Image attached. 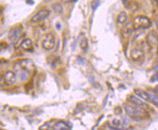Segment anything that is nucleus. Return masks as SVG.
I'll list each match as a JSON object with an SVG mask.
<instances>
[{
  "instance_id": "f257e3e1",
  "label": "nucleus",
  "mask_w": 158,
  "mask_h": 130,
  "mask_svg": "<svg viewBox=\"0 0 158 130\" xmlns=\"http://www.w3.org/2000/svg\"><path fill=\"white\" fill-rule=\"evenodd\" d=\"M125 113L129 118L136 121H143L149 117V113L146 109L137 107L132 104L125 103L123 104Z\"/></svg>"
},
{
  "instance_id": "f03ea898",
  "label": "nucleus",
  "mask_w": 158,
  "mask_h": 130,
  "mask_svg": "<svg viewBox=\"0 0 158 130\" xmlns=\"http://www.w3.org/2000/svg\"><path fill=\"white\" fill-rule=\"evenodd\" d=\"M152 26V22L147 16H138L134 18L132 22V27L135 30H138L141 29H149Z\"/></svg>"
},
{
  "instance_id": "7ed1b4c3",
  "label": "nucleus",
  "mask_w": 158,
  "mask_h": 130,
  "mask_svg": "<svg viewBox=\"0 0 158 130\" xmlns=\"http://www.w3.org/2000/svg\"><path fill=\"white\" fill-rule=\"evenodd\" d=\"M15 69L17 71H22L26 73H31L35 70V65L29 59H23L19 61L16 65Z\"/></svg>"
},
{
  "instance_id": "20e7f679",
  "label": "nucleus",
  "mask_w": 158,
  "mask_h": 130,
  "mask_svg": "<svg viewBox=\"0 0 158 130\" xmlns=\"http://www.w3.org/2000/svg\"><path fill=\"white\" fill-rule=\"evenodd\" d=\"M56 45V39L55 36L54 35V34L48 33L47 34L45 38L44 39V40L42 41V46L45 50H51L52 49H54Z\"/></svg>"
},
{
  "instance_id": "39448f33",
  "label": "nucleus",
  "mask_w": 158,
  "mask_h": 130,
  "mask_svg": "<svg viewBox=\"0 0 158 130\" xmlns=\"http://www.w3.org/2000/svg\"><path fill=\"white\" fill-rule=\"evenodd\" d=\"M130 58L135 63H141L145 59V53L141 48H133L130 51Z\"/></svg>"
},
{
  "instance_id": "423d86ee",
  "label": "nucleus",
  "mask_w": 158,
  "mask_h": 130,
  "mask_svg": "<svg viewBox=\"0 0 158 130\" xmlns=\"http://www.w3.org/2000/svg\"><path fill=\"white\" fill-rule=\"evenodd\" d=\"M51 12L48 10L42 9L40 11H38L35 15H34L31 18L32 23H38L40 22L45 21V19L50 16Z\"/></svg>"
},
{
  "instance_id": "0eeeda50",
  "label": "nucleus",
  "mask_w": 158,
  "mask_h": 130,
  "mask_svg": "<svg viewBox=\"0 0 158 130\" xmlns=\"http://www.w3.org/2000/svg\"><path fill=\"white\" fill-rule=\"evenodd\" d=\"M146 40H147L148 45H149L151 48H153L155 46H157L158 43V36L157 33H156L154 30L150 31L147 34Z\"/></svg>"
},
{
  "instance_id": "6e6552de",
  "label": "nucleus",
  "mask_w": 158,
  "mask_h": 130,
  "mask_svg": "<svg viewBox=\"0 0 158 130\" xmlns=\"http://www.w3.org/2000/svg\"><path fill=\"white\" fill-rule=\"evenodd\" d=\"M127 99L130 102V104H133V105L137 106V107H142V108H149V105L145 103L144 102H143L141 99L140 98H138L136 96L134 95H130L128 97H127Z\"/></svg>"
},
{
  "instance_id": "1a4fd4ad",
  "label": "nucleus",
  "mask_w": 158,
  "mask_h": 130,
  "mask_svg": "<svg viewBox=\"0 0 158 130\" xmlns=\"http://www.w3.org/2000/svg\"><path fill=\"white\" fill-rule=\"evenodd\" d=\"M4 81L7 86H13L16 82V75L13 71H7L4 75Z\"/></svg>"
},
{
  "instance_id": "9d476101",
  "label": "nucleus",
  "mask_w": 158,
  "mask_h": 130,
  "mask_svg": "<svg viewBox=\"0 0 158 130\" xmlns=\"http://www.w3.org/2000/svg\"><path fill=\"white\" fill-rule=\"evenodd\" d=\"M21 29L20 28H13L10 30L9 33H8V38H9L11 42L16 43V42H17V40L20 38V37H21Z\"/></svg>"
},
{
  "instance_id": "9b49d317",
  "label": "nucleus",
  "mask_w": 158,
  "mask_h": 130,
  "mask_svg": "<svg viewBox=\"0 0 158 130\" xmlns=\"http://www.w3.org/2000/svg\"><path fill=\"white\" fill-rule=\"evenodd\" d=\"M133 92L134 94L138 98L144 101H147V102H150V94L149 93L141 89H135Z\"/></svg>"
},
{
  "instance_id": "f8f14e48",
  "label": "nucleus",
  "mask_w": 158,
  "mask_h": 130,
  "mask_svg": "<svg viewBox=\"0 0 158 130\" xmlns=\"http://www.w3.org/2000/svg\"><path fill=\"white\" fill-rule=\"evenodd\" d=\"M110 126L116 130H126V126L124 122L119 119H113L110 123Z\"/></svg>"
},
{
  "instance_id": "ddd939ff",
  "label": "nucleus",
  "mask_w": 158,
  "mask_h": 130,
  "mask_svg": "<svg viewBox=\"0 0 158 130\" xmlns=\"http://www.w3.org/2000/svg\"><path fill=\"white\" fill-rule=\"evenodd\" d=\"M21 47L23 48V50H26V51L32 52L34 50V45L33 43L30 39L26 38L23 40L21 43Z\"/></svg>"
},
{
  "instance_id": "4468645a",
  "label": "nucleus",
  "mask_w": 158,
  "mask_h": 130,
  "mask_svg": "<svg viewBox=\"0 0 158 130\" xmlns=\"http://www.w3.org/2000/svg\"><path fill=\"white\" fill-rule=\"evenodd\" d=\"M69 126L64 121H58L54 126V130H68Z\"/></svg>"
},
{
  "instance_id": "2eb2a0df",
  "label": "nucleus",
  "mask_w": 158,
  "mask_h": 130,
  "mask_svg": "<svg viewBox=\"0 0 158 130\" xmlns=\"http://www.w3.org/2000/svg\"><path fill=\"white\" fill-rule=\"evenodd\" d=\"M127 19H128V17H127V13L124 11L120 12L119 14L117 16V22L120 24H125L127 21Z\"/></svg>"
},
{
  "instance_id": "dca6fc26",
  "label": "nucleus",
  "mask_w": 158,
  "mask_h": 130,
  "mask_svg": "<svg viewBox=\"0 0 158 130\" xmlns=\"http://www.w3.org/2000/svg\"><path fill=\"white\" fill-rule=\"evenodd\" d=\"M80 47L84 50H87L88 48V40L84 35L81 38V40H80Z\"/></svg>"
},
{
  "instance_id": "f3484780",
  "label": "nucleus",
  "mask_w": 158,
  "mask_h": 130,
  "mask_svg": "<svg viewBox=\"0 0 158 130\" xmlns=\"http://www.w3.org/2000/svg\"><path fill=\"white\" fill-rule=\"evenodd\" d=\"M150 102H152L154 105L158 107V97L150 94Z\"/></svg>"
},
{
  "instance_id": "a211bd4d",
  "label": "nucleus",
  "mask_w": 158,
  "mask_h": 130,
  "mask_svg": "<svg viewBox=\"0 0 158 130\" xmlns=\"http://www.w3.org/2000/svg\"><path fill=\"white\" fill-rule=\"evenodd\" d=\"M131 31H132V27L131 26H130V23H127L125 26V27H124V29H123V32L125 35H130V33H131Z\"/></svg>"
},
{
  "instance_id": "6ab92c4d",
  "label": "nucleus",
  "mask_w": 158,
  "mask_h": 130,
  "mask_svg": "<svg viewBox=\"0 0 158 130\" xmlns=\"http://www.w3.org/2000/svg\"><path fill=\"white\" fill-rule=\"evenodd\" d=\"M157 81H158V71H157V72H156L151 77V79H150V82L152 83H154Z\"/></svg>"
},
{
  "instance_id": "aec40b11",
  "label": "nucleus",
  "mask_w": 158,
  "mask_h": 130,
  "mask_svg": "<svg viewBox=\"0 0 158 130\" xmlns=\"http://www.w3.org/2000/svg\"><path fill=\"white\" fill-rule=\"evenodd\" d=\"M104 130H116V129H115L114 128L111 127V126L108 124V125H105L104 126Z\"/></svg>"
},
{
  "instance_id": "412c9836",
  "label": "nucleus",
  "mask_w": 158,
  "mask_h": 130,
  "mask_svg": "<svg viewBox=\"0 0 158 130\" xmlns=\"http://www.w3.org/2000/svg\"><path fill=\"white\" fill-rule=\"evenodd\" d=\"M154 92H155L157 94H158V85H157L154 88Z\"/></svg>"
},
{
  "instance_id": "4be33fe9",
  "label": "nucleus",
  "mask_w": 158,
  "mask_h": 130,
  "mask_svg": "<svg viewBox=\"0 0 158 130\" xmlns=\"http://www.w3.org/2000/svg\"><path fill=\"white\" fill-rule=\"evenodd\" d=\"M156 26H157V28L158 29V18L156 20Z\"/></svg>"
},
{
  "instance_id": "5701e85b",
  "label": "nucleus",
  "mask_w": 158,
  "mask_h": 130,
  "mask_svg": "<svg viewBox=\"0 0 158 130\" xmlns=\"http://www.w3.org/2000/svg\"><path fill=\"white\" fill-rule=\"evenodd\" d=\"M157 54L158 56V43H157Z\"/></svg>"
},
{
  "instance_id": "b1692460",
  "label": "nucleus",
  "mask_w": 158,
  "mask_h": 130,
  "mask_svg": "<svg viewBox=\"0 0 158 130\" xmlns=\"http://www.w3.org/2000/svg\"><path fill=\"white\" fill-rule=\"evenodd\" d=\"M0 51H1V48H0Z\"/></svg>"
}]
</instances>
